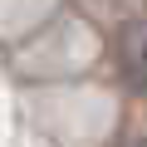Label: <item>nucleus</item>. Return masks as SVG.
<instances>
[{
  "label": "nucleus",
  "instance_id": "obj_1",
  "mask_svg": "<svg viewBox=\"0 0 147 147\" xmlns=\"http://www.w3.org/2000/svg\"><path fill=\"white\" fill-rule=\"evenodd\" d=\"M118 54H123V74H127V84L147 93V20H137V25L123 30Z\"/></svg>",
  "mask_w": 147,
  "mask_h": 147
}]
</instances>
